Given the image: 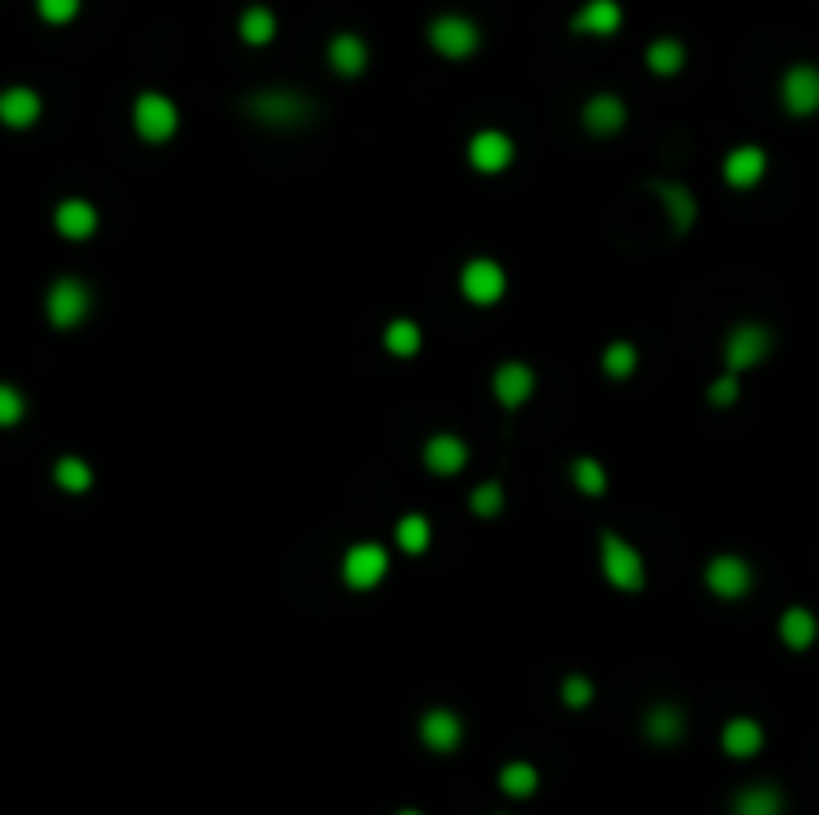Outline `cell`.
Returning a JSON list of instances; mask_svg holds the SVG:
<instances>
[{"instance_id":"1","label":"cell","mask_w":819,"mask_h":815,"mask_svg":"<svg viewBox=\"0 0 819 815\" xmlns=\"http://www.w3.org/2000/svg\"><path fill=\"white\" fill-rule=\"evenodd\" d=\"M248 117L264 125V129H300L312 120V101L300 96L296 88H260L257 96H248Z\"/></svg>"},{"instance_id":"2","label":"cell","mask_w":819,"mask_h":815,"mask_svg":"<svg viewBox=\"0 0 819 815\" xmlns=\"http://www.w3.org/2000/svg\"><path fill=\"white\" fill-rule=\"evenodd\" d=\"M600 568H604V580L620 592H640L648 580V568H644V556L636 552L632 544L616 532H604L600 536Z\"/></svg>"},{"instance_id":"3","label":"cell","mask_w":819,"mask_h":815,"mask_svg":"<svg viewBox=\"0 0 819 815\" xmlns=\"http://www.w3.org/2000/svg\"><path fill=\"white\" fill-rule=\"evenodd\" d=\"M45 312L52 328H76L84 316L93 312V292L76 276L52 280V288H48V296H45Z\"/></svg>"},{"instance_id":"4","label":"cell","mask_w":819,"mask_h":815,"mask_svg":"<svg viewBox=\"0 0 819 815\" xmlns=\"http://www.w3.org/2000/svg\"><path fill=\"white\" fill-rule=\"evenodd\" d=\"M132 129L149 144H164L180 129V113H176V105L164 93H141L136 105H132Z\"/></svg>"},{"instance_id":"5","label":"cell","mask_w":819,"mask_h":815,"mask_svg":"<svg viewBox=\"0 0 819 815\" xmlns=\"http://www.w3.org/2000/svg\"><path fill=\"white\" fill-rule=\"evenodd\" d=\"M428 40H432V48L440 52V57L468 60L472 52L480 48V28H476L468 16L448 12V16H436V21H432V28H428Z\"/></svg>"},{"instance_id":"6","label":"cell","mask_w":819,"mask_h":815,"mask_svg":"<svg viewBox=\"0 0 819 815\" xmlns=\"http://www.w3.org/2000/svg\"><path fill=\"white\" fill-rule=\"evenodd\" d=\"M388 568H392V559H388L384 547L372 544V540L352 544L348 552H344V583L356 588V592H372L376 583L388 576Z\"/></svg>"},{"instance_id":"7","label":"cell","mask_w":819,"mask_h":815,"mask_svg":"<svg viewBox=\"0 0 819 815\" xmlns=\"http://www.w3.org/2000/svg\"><path fill=\"white\" fill-rule=\"evenodd\" d=\"M460 292H464L472 304L488 308V304H500V296L508 292V276H503V269L496 260L476 257L460 269Z\"/></svg>"},{"instance_id":"8","label":"cell","mask_w":819,"mask_h":815,"mask_svg":"<svg viewBox=\"0 0 819 815\" xmlns=\"http://www.w3.org/2000/svg\"><path fill=\"white\" fill-rule=\"evenodd\" d=\"M772 352V332L760 324H739L732 328V336L724 344V361H727V373H748L756 368L760 361H768Z\"/></svg>"},{"instance_id":"9","label":"cell","mask_w":819,"mask_h":815,"mask_svg":"<svg viewBox=\"0 0 819 815\" xmlns=\"http://www.w3.org/2000/svg\"><path fill=\"white\" fill-rule=\"evenodd\" d=\"M784 108L792 117H816L819 113V69L816 64H792L780 84Z\"/></svg>"},{"instance_id":"10","label":"cell","mask_w":819,"mask_h":815,"mask_svg":"<svg viewBox=\"0 0 819 815\" xmlns=\"http://www.w3.org/2000/svg\"><path fill=\"white\" fill-rule=\"evenodd\" d=\"M703 583L708 592L720 595V600H744L751 592V568L748 559L739 556H715L708 568H703Z\"/></svg>"},{"instance_id":"11","label":"cell","mask_w":819,"mask_h":815,"mask_svg":"<svg viewBox=\"0 0 819 815\" xmlns=\"http://www.w3.org/2000/svg\"><path fill=\"white\" fill-rule=\"evenodd\" d=\"M468 161H472V168H476V173H488V176L503 173V168L515 161L512 137H503L500 129L476 132V137L468 140Z\"/></svg>"},{"instance_id":"12","label":"cell","mask_w":819,"mask_h":815,"mask_svg":"<svg viewBox=\"0 0 819 815\" xmlns=\"http://www.w3.org/2000/svg\"><path fill=\"white\" fill-rule=\"evenodd\" d=\"M420 740H424V747H428V752H436V756H448V752H456L460 740H464V723H460L456 711L432 708V711H424Z\"/></svg>"},{"instance_id":"13","label":"cell","mask_w":819,"mask_h":815,"mask_svg":"<svg viewBox=\"0 0 819 815\" xmlns=\"http://www.w3.org/2000/svg\"><path fill=\"white\" fill-rule=\"evenodd\" d=\"M768 173V152L756 144H739L724 156V180L732 188H756Z\"/></svg>"},{"instance_id":"14","label":"cell","mask_w":819,"mask_h":815,"mask_svg":"<svg viewBox=\"0 0 819 815\" xmlns=\"http://www.w3.org/2000/svg\"><path fill=\"white\" fill-rule=\"evenodd\" d=\"M491 392H496V400H500L503 408H520L536 392V376H532L527 364H515V361L500 364L496 376H491Z\"/></svg>"},{"instance_id":"15","label":"cell","mask_w":819,"mask_h":815,"mask_svg":"<svg viewBox=\"0 0 819 815\" xmlns=\"http://www.w3.org/2000/svg\"><path fill=\"white\" fill-rule=\"evenodd\" d=\"M424 464L436 476H456L468 464V444L460 440V436H452V432H440V436H432V440L424 444Z\"/></svg>"},{"instance_id":"16","label":"cell","mask_w":819,"mask_h":815,"mask_svg":"<svg viewBox=\"0 0 819 815\" xmlns=\"http://www.w3.org/2000/svg\"><path fill=\"white\" fill-rule=\"evenodd\" d=\"M40 96H36V88H28V84H12V88H4L0 93V125H9V129H33L36 120H40Z\"/></svg>"},{"instance_id":"17","label":"cell","mask_w":819,"mask_h":815,"mask_svg":"<svg viewBox=\"0 0 819 815\" xmlns=\"http://www.w3.org/2000/svg\"><path fill=\"white\" fill-rule=\"evenodd\" d=\"M52 224H57V233L64 236V240H88V236L100 228V216H96V209L88 204V200L81 197H69L57 204V216H52Z\"/></svg>"},{"instance_id":"18","label":"cell","mask_w":819,"mask_h":815,"mask_svg":"<svg viewBox=\"0 0 819 815\" xmlns=\"http://www.w3.org/2000/svg\"><path fill=\"white\" fill-rule=\"evenodd\" d=\"M624 24V9L616 0H587L572 16V33L580 36H612Z\"/></svg>"},{"instance_id":"19","label":"cell","mask_w":819,"mask_h":815,"mask_svg":"<svg viewBox=\"0 0 819 815\" xmlns=\"http://www.w3.org/2000/svg\"><path fill=\"white\" fill-rule=\"evenodd\" d=\"M624 120H628V108H624V101L616 93H600L584 105V129L592 132V137H612V132H620Z\"/></svg>"},{"instance_id":"20","label":"cell","mask_w":819,"mask_h":815,"mask_svg":"<svg viewBox=\"0 0 819 815\" xmlns=\"http://www.w3.org/2000/svg\"><path fill=\"white\" fill-rule=\"evenodd\" d=\"M720 747H724L732 759H751L763 747V728L756 720H748V716H736V720L724 723Z\"/></svg>"},{"instance_id":"21","label":"cell","mask_w":819,"mask_h":815,"mask_svg":"<svg viewBox=\"0 0 819 815\" xmlns=\"http://www.w3.org/2000/svg\"><path fill=\"white\" fill-rule=\"evenodd\" d=\"M655 188V197H660V204H664V212L672 216V224H676L679 233H688L691 224H696V216H700V204H696V197H691L688 185H676V180H660Z\"/></svg>"},{"instance_id":"22","label":"cell","mask_w":819,"mask_h":815,"mask_svg":"<svg viewBox=\"0 0 819 815\" xmlns=\"http://www.w3.org/2000/svg\"><path fill=\"white\" fill-rule=\"evenodd\" d=\"M328 64H332L340 76H360V72L368 69V45H364L356 33L332 36V45H328Z\"/></svg>"},{"instance_id":"23","label":"cell","mask_w":819,"mask_h":815,"mask_svg":"<svg viewBox=\"0 0 819 815\" xmlns=\"http://www.w3.org/2000/svg\"><path fill=\"white\" fill-rule=\"evenodd\" d=\"M732 815H784V792L775 783H751L736 792Z\"/></svg>"},{"instance_id":"24","label":"cell","mask_w":819,"mask_h":815,"mask_svg":"<svg viewBox=\"0 0 819 815\" xmlns=\"http://www.w3.org/2000/svg\"><path fill=\"white\" fill-rule=\"evenodd\" d=\"M816 636H819V619L811 616L808 607H787L784 616H780V640H784L792 652L811 648Z\"/></svg>"},{"instance_id":"25","label":"cell","mask_w":819,"mask_h":815,"mask_svg":"<svg viewBox=\"0 0 819 815\" xmlns=\"http://www.w3.org/2000/svg\"><path fill=\"white\" fill-rule=\"evenodd\" d=\"M684 728H688V720H684V711L676 704H655L644 716V735L652 744H676Z\"/></svg>"},{"instance_id":"26","label":"cell","mask_w":819,"mask_h":815,"mask_svg":"<svg viewBox=\"0 0 819 815\" xmlns=\"http://www.w3.org/2000/svg\"><path fill=\"white\" fill-rule=\"evenodd\" d=\"M539 788V771L527 764V759H512L500 768V792L512 795V800H527V795Z\"/></svg>"},{"instance_id":"27","label":"cell","mask_w":819,"mask_h":815,"mask_svg":"<svg viewBox=\"0 0 819 815\" xmlns=\"http://www.w3.org/2000/svg\"><path fill=\"white\" fill-rule=\"evenodd\" d=\"M424 344V332L416 320H408V316H400V320H388L384 328V349L392 352V356H416Z\"/></svg>"},{"instance_id":"28","label":"cell","mask_w":819,"mask_h":815,"mask_svg":"<svg viewBox=\"0 0 819 815\" xmlns=\"http://www.w3.org/2000/svg\"><path fill=\"white\" fill-rule=\"evenodd\" d=\"M52 480H57V488L81 496V492L93 488V468L84 464L81 456H60L57 468H52Z\"/></svg>"},{"instance_id":"29","label":"cell","mask_w":819,"mask_h":815,"mask_svg":"<svg viewBox=\"0 0 819 815\" xmlns=\"http://www.w3.org/2000/svg\"><path fill=\"white\" fill-rule=\"evenodd\" d=\"M648 69H652L655 76H676V72L684 69V45L672 40V36L652 40V45H648Z\"/></svg>"},{"instance_id":"30","label":"cell","mask_w":819,"mask_h":815,"mask_svg":"<svg viewBox=\"0 0 819 815\" xmlns=\"http://www.w3.org/2000/svg\"><path fill=\"white\" fill-rule=\"evenodd\" d=\"M396 544L408 552V556H420L424 547L432 544V524L424 520L420 512H412V516H400V524H396Z\"/></svg>"},{"instance_id":"31","label":"cell","mask_w":819,"mask_h":815,"mask_svg":"<svg viewBox=\"0 0 819 815\" xmlns=\"http://www.w3.org/2000/svg\"><path fill=\"white\" fill-rule=\"evenodd\" d=\"M572 484L584 496H604L608 492V472H604V464L600 460H592V456H580V460H572Z\"/></svg>"},{"instance_id":"32","label":"cell","mask_w":819,"mask_h":815,"mask_svg":"<svg viewBox=\"0 0 819 815\" xmlns=\"http://www.w3.org/2000/svg\"><path fill=\"white\" fill-rule=\"evenodd\" d=\"M240 36H245L248 45H269L272 36H276V16H272V9H264V4L245 9V16H240Z\"/></svg>"},{"instance_id":"33","label":"cell","mask_w":819,"mask_h":815,"mask_svg":"<svg viewBox=\"0 0 819 815\" xmlns=\"http://www.w3.org/2000/svg\"><path fill=\"white\" fill-rule=\"evenodd\" d=\"M604 373L612 376V380H628V376L636 373V364H640V352H636V344H628V340H616V344H608L604 349Z\"/></svg>"},{"instance_id":"34","label":"cell","mask_w":819,"mask_h":815,"mask_svg":"<svg viewBox=\"0 0 819 815\" xmlns=\"http://www.w3.org/2000/svg\"><path fill=\"white\" fill-rule=\"evenodd\" d=\"M472 504V512L476 516H496L503 508V488H500V480H484V484H476L468 496Z\"/></svg>"},{"instance_id":"35","label":"cell","mask_w":819,"mask_h":815,"mask_svg":"<svg viewBox=\"0 0 819 815\" xmlns=\"http://www.w3.org/2000/svg\"><path fill=\"white\" fill-rule=\"evenodd\" d=\"M24 408H28V404H24L21 388L0 385V428H12V424H21Z\"/></svg>"},{"instance_id":"36","label":"cell","mask_w":819,"mask_h":815,"mask_svg":"<svg viewBox=\"0 0 819 815\" xmlns=\"http://www.w3.org/2000/svg\"><path fill=\"white\" fill-rule=\"evenodd\" d=\"M36 12H40L48 24H69L72 16L81 12V0H36Z\"/></svg>"},{"instance_id":"37","label":"cell","mask_w":819,"mask_h":815,"mask_svg":"<svg viewBox=\"0 0 819 815\" xmlns=\"http://www.w3.org/2000/svg\"><path fill=\"white\" fill-rule=\"evenodd\" d=\"M560 692H563V704H568V708H587L592 696H596V692H592V680H584V676H568Z\"/></svg>"},{"instance_id":"38","label":"cell","mask_w":819,"mask_h":815,"mask_svg":"<svg viewBox=\"0 0 819 815\" xmlns=\"http://www.w3.org/2000/svg\"><path fill=\"white\" fill-rule=\"evenodd\" d=\"M708 400H712L715 408H732L739 400V376L736 373H727L720 376L712 388H708Z\"/></svg>"},{"instance_id":"39","label":"cell","mask_w":819,"mask_h":815,"mask_svg":"<svg viewBox=\"0 0 819 815\" xmlns=\"http://www.w3.org/2000/svg\"><path fill=\"white\" fill-rule=\"evenodd\" d=\"M396 815H424V812H412V807H408V812H396Z\"/></svg>"}]
</instances>
